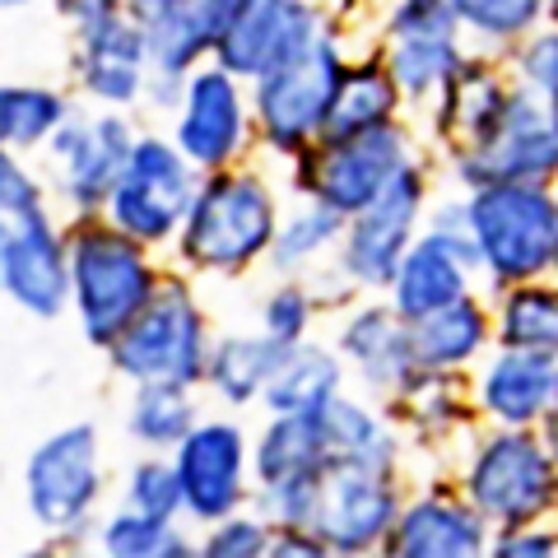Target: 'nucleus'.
<instances>
[{"instance_id":"f257e3e1","label":"nucleus","mask_w":558,"mask_h":558,"mask_svg":"<svg viewBox=\"0 0 558 558\" xmlns=\"http://www.w3.org/2000/svg\"><path fill=\"white\" fill-rule=\"evenodd\" d=\"M279 215H284V196L270 172L252 159L201 172L196 201L172 238V266L191 279H247L266 266Z\"/></svg>"},{"instance_id":"f03ea898","label":"nucleus","mask_w":558,"mask_h":558,"mask_svg":"<svg viewBox=\"0 0 558 558\" xmlns=\"http://www.w3.org/2000/svg\"><path fill=\"white\" fill-rule=\"evenodd\" d=\"M70 247V317H75L84 344L102 354L126 330L145 303L163 284V252L135 242L102 215L65 219Z\"/></svg>"},{"instance_id":"7ed1b4c3","label":"nucleus","mask_w":558,"mask_h":558,"mask_svg":"<svg viewBox=\"0 0 558 558\" xmlns=\"http://www.w3.org/2000/svg\"><path fill=\"white\" fill-rule=\"evenodd\" d=\"M451 480L494 531L558 521V465L539 428L480 424L457 447Z\"/></svg>"},{"instance_id":"20e7f679","label":"nucleus","mask_w":558,"mask_h":558,"mask_svg":"<svg viewBox=\"0 0 558 558\" xmlns=\"http://www.w3.org/2000/svg\"><path fill=\"white\" fill-rule=\"evenodd\" d=\"M24 508L51 549H94V526L108 502V447L89 418H75L33 442L24 457Z\"/></svg>"},{"instance_id":"39448f33","label":"nucleus","mask_w":558,"mask_h":558,"mask_svg":"<svg viewBox=\"0 0 558 558\" xmlns=\"http://www.w3.org/2000/svg\"><path fill=\"white\" fill-rule=\"evenodd\" d=\"M349 20L336 14V24L312 47H303L293 61L266 70L247 84L252 94V126H256V149L266 159L289 163L293 154L317 145L326 135L330 108H336L344 65H349Z\"/></svg>"},{"instance_id":"423d86ee","label":"nucleus","mask_w":558,"mask_h":558,"mask_svg":"<svg viewBox=\"0 0 558 558\" xmlns=\"http://www.w3.org/2000/svg\"><path fill=\"white\" fill-rule=\"evenodd\" d=\"M209 349H215V322L201 299L196 279L172 266L145 312L102 349L108 368L126 387L145 381H178V387H205Z\"/></svg>"},{"instance_id":"0eeeda50","label":"nucleus","mask_w":558,"mask_h":558,"mask_svg":"<svg viewBox=\"0 0 558 558\" xmlns=\"http://www.w3.org/2000/svg\"><path fill=\"white\" fill-rule=\"evenodd\" d=\"M465 229L480 252L484 293L554 275L558 256V201L545 182H488L470 186Z\"/></svg>"},{"instance_id":"6e6552de","label":"nucleus","mask_w":558,"mask_h":558,"mask_svg":"<svg viewBox=\"0 0 558 558\" xmlns=\"http://www.w3.org/2000/svg\"><path fill=\"white\" fill-rule=\"evenodd\" d=\"M424 149L428 145L414 117L359 135H322L317 145H307L284 163V191L293 201H317L349 219L368 201H377L396 172L414 163Z\"/></svg>"},{"instance_id":"1a4fd4ad","label":"nucleus","mask_w":558,"mask_h":558,"mask_svg":"<svg viewBox=\"0 0 558 558\" xmlns=\"http://www.w3.org/2000/svg\"><path fill=\"white\" fill-rule=\"evenodd\" d=\"M433 201H438V159L424 149L414 163L396 172L377 201H368L359 215L344 219L340 247L330 260L344 270V279L359 293H387L400 256L424 233Z\"/></svg>"},{"instance_id":"9d476101","label":"nucleus","mask_w":558,"mask_h":558,"mask_svg":"<svg viewBox=\"0 0 558 558\" xmlns=\"http://www.w3.org/2000/svg\"><path fill=\"white\" fill-rule=\"evenodd\" d=\"M196 186L201 168L172 145V135L159 126H140L131 159L121 168L108 205H102V219L154 252H172V238L196 201Z\"/></svg>"},{"instance_id":"9b49d317","label":"nucleus","mask_w":558,"mask_h":558,"mask_svg":"<svg viewBox=\"0 0 558 558\" xmlns=\"http://www.w3.org/2000/svg\"><path fill=\"white\" fill-rule=\"evenodd\" d=\"M140 135V121L131 112H108L80 102L61 121V131L43 145L51 205H61L65 219L102 215L121 168L131 159V145Z\"/></svg>"},{"instance_id":"f8f14e48","label":"nucleus","mask_w":558,"mask_h":558,"mask_svg":"<svg viewBox=\"0 0 558 558\" xmlns=\"http://www.w3.org/2000/svg\"><path fill=\"white\" fill-rule=\"evenodd\" d=\"M405 494V465L330 461L317 480V508H312L307 531L322 539L326 558L381 554Z\"/></svg>"},{"instance_id":"ddd939ff","label":"nucleus","mask_w":558,"mask_h":558,"mask_svg":"<svg viewBox=\"0 0 558 558\" xmlns=\"http://www.w3.org/2000/svg\"><path fill=\"white\" fill-rule=\"evenodd\" d=\"M168 135L201 172H219L256 159L247 80H238L219 61H201L196 70H186L182 98L168 117Z\"/></svg>"},{"instance_id":"4468645a","label":"nucleus","mask_w":558,"mask_h":558,"mask_svg":"<svg viewBox=\"0 0 558 558\" xmlns=\"http://www.w3.org/2000/svg\"><path fill=\"white\" fill-rule=\"evenodd\" d=\"M172 465L182 480V517L191 531L252 508V428L233 410L201 414L196 428L172 447Z\"/></svg>"},{"instance_id":"2eb2a0df","label":"nucleus","mask_w":558,"mask_h":558,"mask_svg":"<svg viewBox=\"0 0 558 558\" xmlns=\"http://www.w3.org/2000/svg\"><path fill=\"white\" fill-rule=\"evenodd\" d=\"M438 172H447L451 186H488V182H545L558 178V126L549 117V102L531 89H512L498 126L480 145L457 149L438 159Z\"/></svg>"},{"instance_id":"dca6fc26","label":"nucleus","mask_w":558,"mask_h":558,"mask_svg":"<svg viewBox=\"0 0 558 558\" xmlns=\"http://www.w3.org/2000/svg\"><path fill=\"white\" fill-rule=\"evenodd\" d=\"M330 24H336V10H326L322 0H242L229 28L219 33L209 61H219L223 70L252 84L266 70L293 61Z\"/></svg>"},{"instance_id":"f3484780","label":"nucleus","mask_w":558,"mask_h":558,"mask_svg":"<svg viewBox=\"0 0 558 558\" xmlns=\"http://www.w3.org/2000/svg\"><path fill=\"white\" fill-rule=\"evenodd\" d=\"M0 293L33 322L70 317V247H65V215H57V205L10 219Z\"/></svg>"},{"instance_id":"a211bd4d","label":"nucleus","mask_w":558,"mask_h":558,"mask_svg":"<svg viewBox=\"0 0 558 558\" xmlns=\"http://www.w3.org/2000/svg\"><path fill=\"white\" fill-rule=\"evenodd\" d=\"M512 89H517V80L508 75V61L494 57V51L470 47L465 61L451 70V80L438 89V98L418 112L424 117L418 135H424L433 159H447V154H457V149L480 145V140L498 126Z\"/></svg>"},{"instance_id":"6ab92c4d","label":"nucleus","mask_w":558,"mask_h":558,"mask_svg":"<svg viewBox=\"0 0 558 558\" xmlns=\"http://www.w3.org/2000/svg\"><path fill=\"white\" fill-rule=\"evenodd\" d=\"M494 526L470 508L451 475H433L410 488L391 521L381 554L387 558H484Z\"/></svg>"},{"instance_id":"aec40b11","label":"nucleus","mask_w":558,"mask_h":558,"mask_svg":"<svg viewBox=\"0 0 558 558\" xmlns=\"http://www.w3.org/2000/svg\"><path fill=\"white\" fill-rule=\"evenodd\" d=\"M149 47L145 33L126 10L102 20L89 33H75V51H70V89L89 108L108 112H145L149 94Z\"/></svg>"},{"instance_id":"412c9836","label":"nucleus","mask_w":558,"mask_h":558,"mask_svg":"<svg viewBox=\"0 0 558 558\" xmlns=\"http://www.w3.org/2000/svg\"><path fill=\"white\" fill-rule=\"evenodd\" d=\"M330 344L344 359L349 381L373 400H391L418 373L410 354V326L405 317H396V307L381 293H363L344 312H336Z\"/></svg>"},{"instance_id":"4be33fe9","label":"nucleus","mask_w":558,"mask_h":558,"mask_svg":"<svg viewBox=\"0 0 558 558\" xmlns=\"http://www.w3.org/2000/svg\"><path fill=\"white\" fill-rule=\"evenodd\" d=\"M470 400L480 424L539 428L558 405V354L494 344L470 368Z\"/></svg>"},{"instance_id":"5701e85b","label":"nucleus","mask_w":558,"mask_h":558,"mask_svg":"<svg viewBox=\"0 0 558 558\" xmlns=\"http://www.w3.org/2000/svg\"><path fill=\"white\" fill-rule=\"evenodd\" d=\"M387 418L400 428L410 451H457L480 428L475 400H470V373H424L418 368L391 400H377Z\"/></svg>"},{"instance_id":"b1692460","label":"nucleus","mask_w":558,"mask_h":558,"mask_svg":"<svg viewBox=\"0 0 558 558\" xmlns=\"http://www.w3.org/2000/svg\"><path fill=\"white\" fill-rule=\"evenodd\" d=\"M126 14L145 33L149 70L168 80H182L186 70L215 57L223 33L205 0H126Z\"/></svg>"},{"instance_id":"393cba45","label":"nucleus","mask_w":558,"mask_h":558,"mask_svg":"<svg viewBox=\"0 0 558 558\" xmlns=\"http://www.w3.org/2000/svg\"><path fill=\"white\" fill-rule=\"evenodd\" d=\"M405 326H410V354L424 373H470L494 349V307H488L484 289Z\"/></svg>"},{"instance_id":"a878e982","label":"nucleus","mask_w":558,"mask_h":558,"mask_svg":"<svg viewBox=\"0 0 558 558\" xmlns=\"http://www.w3.org/2000/svg\"><path fill=\"white\" fill-rule=\"evenodd\" d=\"M289 344L270 340L266 330H223L215 336V349H209V368H205V387L219 400L223 410L247 414L260 405V391L270 387V377L279 368Z\"/></svg>"},{"instance_id":"bb28decb","label":"nucleus","mask_w":558,"mask_h":558,"mask_svg":"<svg viewBox=\"0 0 558 558\" xmlns=\"http://www.w3.org/2000/svg\"><path fill=\"white\" fill-rule=\"evenodd\" d=\"M330 461H368V465H405L410 447L400 428L387 418V410L363 391H340L317 410Z\"/></svg>"},{"instance_id":"cd10ccee","label":"nucleus","mask_w":558,"mask_h":558,"mask_svg":"<svg viewBox=\"0 0 558 558\" xmlns=\"http://www.w3.org/2000/svg\"><path fill=\"white\" fill-rule=\"evenodd\" d=\"M349 387V368L336 354L330 340H303L289 344L279 368L270 377V387L260 391V414H317L330 396H340Z\"/></svg>"},{"instance_id":"c85d7f7f","label":"nucleus","mask_w":558,"mask_h":558,"mask_svg":"<svg viewBox=\"0 0 558 558\" xmlns=\"http://www.w3.org/2000/svg\"><path fill=\"white\" fill-rule=\"evenodd\" d=\"M405 117H410V102L400 94L391 65L381 61V51L377 47L354 51L344 65L326 135H359V131H377V126H391V121H405Z\"/></svg>"},{"instance_id":"c756f323","label":"nucleus","mask_w":558,"mask_h":558,"mask_svg":"<svg viewBox=\"0 0 558 558\" xmlns=\"http://www.w3.org/2000/svg\"><path fill=\"white\" fill-rule=\"evenodd\" d=\"M330 465V447L317 414H266L252 428V480L284 484V480H317Z\"/></svg>"},{"instance_id":"7c9ffc66","label":"nucleus","mask_w":558,"mask_h":558,"mask_svg":"<svg viewBox=\"0 0 558 558\" xmlns=\"http://www.w3.org/2000/svg\"><path fill=\"white\" fill-rule=\"evenodd\" d=\"M205 414L201 387H178V381H145L131 387L126 414H121V433L135 451H172L196 418Z\"/></svg>"},{"instance_id":"2f4dec72","label":"nucleus","mask_w":558,"mask_h":558,"mask_svg":"<svg viewBox=\"0 0 558 558\" xmlns=\"http://www.w3.org/2000/svg\"><path fill=\"white\" fill-rule=\"evenodd\" d=\"M488 307H494V344L558 354V279L554 275L488 293Z\"/></svg>"},{"instance_id":"473e14b6","label":"nucleus","mask_w":558,"mask_h":558,"mask_svg":"<svg viewBox=\"0 0 558 558\" xmlns=\"http://www.w3.org/2000/svg\"><path fill=\"white\" fill-rule=\"evenodd\" d=\"M80 108L75 89L28 80H0V149L43 154V145L61 131V121Z\"/></svg>"},{"instance_id":"72a5a7b5","label":"nucleus","mask_w":558,"mask_h":558,"mask_svg":"<svg viewBox=\"0 0 558 558\" xmlns=\"http://www.w3.org/2000/svg\"><path fill=\"white\" fill-rule=\"evenodd\" d=\"M340 233H344V215L326 209L317 201H293L284 205L279 215V229L270 242V256H266V270L270 275H307L326 266L340 247Z\"/></svg>"},{"instance_id":"f704fd0d","label":"nucleus","mask_w":558,"mask_h":558,"mask_svg":"<svg viewBox=\"0 0 558 558\" xmlns=\"http://www.w3.org/2000/svg\"><path fill=\"white\" fill-rule=\"evenodd\" d=\"M94 549L108 558H201L196 535L186 521H163L149 512H135L126 502L102 508L94 526Z\"/></svg>"},{"instance_id":"c9c22d12","label":"nucleus","mask_w":558,"mask_h":558,"mask_svg":"<svg viewBox=\"0 0 558 558\" xmlns=\"http://www.w3.org/2000/svg\"><path fill=\"white\" fill-rule=\"evenodd\" d=\"M373 47L381 51V61L391 65L400 94L410 102V117H418L438 98V89L451 80V70H457L470 51L465 38H400V43H373Z\"/></svg>"},{"instance_id":"e433bc0d","label":"nucleus","mask_w":558,"mask_h":558,"mask_svg":"<svg viewBox=\"0 0 558 558\" xmlns=\"http://www.w3.org/2000/svg\"><path fill=\"white\" fill-rule=\"evenodd\" d=\"M447 5L457 10L465 43L494 57L526 38L535 24H545V0H447Z\"/></svg>"},{"instance_id":"4c0bfd02","label":"nucleus","mask_w":558,"mask_h":558,"mask_svg":"<svg viewBox=\"0 0 558 558\" xmlns=\"http://www.w3.org/2000/svg\"><path fill=\"white\" fill-rule=\"evenodd\" d=\"M326 317L317 293L303 275H275V284L256 303V330H266L279 344H303L317 336V322Z\"/></svg>"},{"instance_id":"58836bf2","label":"nucleus","mask_w":558,"mask_h":558,"mask_svg":"<svg viewBox=\"0 0 558 558\" xmlns=\"http://www.w3.org/2000/svg\"><path fill=\"white\" fill-rule=\"evenodd\" d=\"M121 502L135 512L186 521L182 517V480L172 465V451H140V457L121 470Z\"/></svg>"},{"instance_id":"ea45409f","label":"nucleus","mask_w":558,"mask_h":558,"mask_svg":"<svg viewBox=\"0 0 558 558\" xmlns=\"http://www.w3.org/2000/svg\"><path fill=\"white\" fill-rule=\"evenodd\" d=\"M502 61H508V75L521 89L554 98L558 94V24H549V20L535 24L526 38H517L502 51Z\"/></svg>"},{"instance_id":"a19ab883","label":"nucleus","mask_w":558,"mask_h":558,"mask_svg":"<svg viewBox=\"0 0 558 558\" xmlns=\"http://www.w3.org/2000/svg\"><path fill=\"white\" fill-rule=\"evenodd\" d=\"M196 554L201 558H266L270 554V521L260 517L256 508L229 512V517L201 526Z\"/></svg>"},{"instance_id":"79ce46f5","label":"nucleus","mask_w":558,"mask_h":558,"mask_svg":"<svg viewBox=\"0 0 558 558\" xmlns=\"http://www.w3.org/2000/svg\"><path fill=\"white\" fill-rule=\"evenodd\" d=\"M51 205V186L20 149H0V219H20Z\"/></svg>"},{"instance_id":"37998d69","label":"nucleus","mask_w":558,"mask_h":558,"mask_svg":"<svg viewBox=\"0 0 558 558\" xmlns=\"http://www.w3.org/2000/svg\"><path fill=\"white\" fill-rule=\"evenodd\" d=\"M488 558H558V521H531V526L494 531Z\"/></svg>"},{"instance_id":"c03bdc74","label":"nucleus","mask_w":558,"mask_h":558,"mask_svg":"<svg viewBox=\"0 0 558 558\" xmlns=\"http://www.w3.org/2000/svg\"><path fill=\"white\" fill-rule=\"evenodd\" d=\"M51 10H57V20L70 28V38H75V33H89L102 20L121 14L126 10V0H51Z\"/></svg>"},{"instance_id":"a18cd8bd","label":"nucleus","mask_w":558,"mask_h":558,"mask_svg":"<svg viewBox=\"0 0 558 558\" xmlns=\"http://www.w3.org/2000/svg\"><path fill=\"white\" fill-rule=\"evenodd\" d=\"M266 558H326V549H322V539L303 526H279V531H270Z\"/></svg>"},{"instance_id":"49530a36","label":"nucleus","mask_w":558,"mask_h":558,"mask_svg":"<svg viewBox=\"0 0 558 558\" xmlns=\"http://www.w3.org/2000/svg\"><path fill=\"white\" fill-rule=\"evenodd\" d=\"M539 438H545L549 457H554V465H558V405L549 410V418H545V424H539Z\"/></svg>"},{"instance_id":"de8ad7c7","label":"nucleus","mask_w":558,"mask_h":558,"mask_svg":"<svg viewBox=\"0 0 558 558\" xmlns=\"http://www.w3.org/2000/svg\"><path fill=\"white\" fill-rule=\"evenodd\" d=\"M322 5H326V10H336V14H349L354 5H363V0H322Z\"/></svg>"},{"instance_id":"09e8293b","label":"nucleus","mask_w":558,"mask_h":558,"mask_svg":"<svg viewBox=\"0 0 558 558\" xmlns=\"http://www.w3.org/2000/svg\"><path fill=\"white\" fill-rule=\"evenodd\" d=\"M5 247H10V219H0V266H5Z\"/></svg>"},{"instance_id":"8fccbe9b","label":"nucleus","mask_w":558,"mask_h":558,"mask_svg":"<svg viewBox=\"0 0 558 558\" xmlns=\"http://www.w3.org/2000/svg\"><path fill=\"white\" fill-rule=\"evenodd\" d=\"M28 5H38V0H0V14L5 10H28Z\"/></svg>"},{"instance_id":"3c124183","label":"nucleus","mask_w":558,"mask_h":558,"mask_svg":"<svg viewBox=\"0 0 558 558\" xmlns=\"http://www.w3.org/2000/svg\"><path fill=\"white\" fill-rule=\"evenodd\" d=\"M545 20L558 24V0H545Z\"/></svg>"},{"instance_id":"603ef678","label":"nucleus","mask_w":558,"mask_h":558,"mask_svg":"<svg viewBox=\"0 0 558 558\" xmlns=\"http://www.w3.org/2000/svg\"><path fill=\"white\" fill-rule=\"evenodd\" d=\"M545 102H549V117H554V126H558V94H554V98H545Z\"/></svg>"},{"instance_id":"864d4df0","label":"nucleus","mask_w":558,"mask_h":558,"mask_svg":"<svg viewBox=\"0 0 558 558\" xmlns=\"http://www.w3.org/2000/svg\"><path fill=\"white\" fill-rule=\"evenodd\" d=\"M554 201H558V178H554ZM554 279H558V256H554Z\"/></svg>"}]
</instances>
